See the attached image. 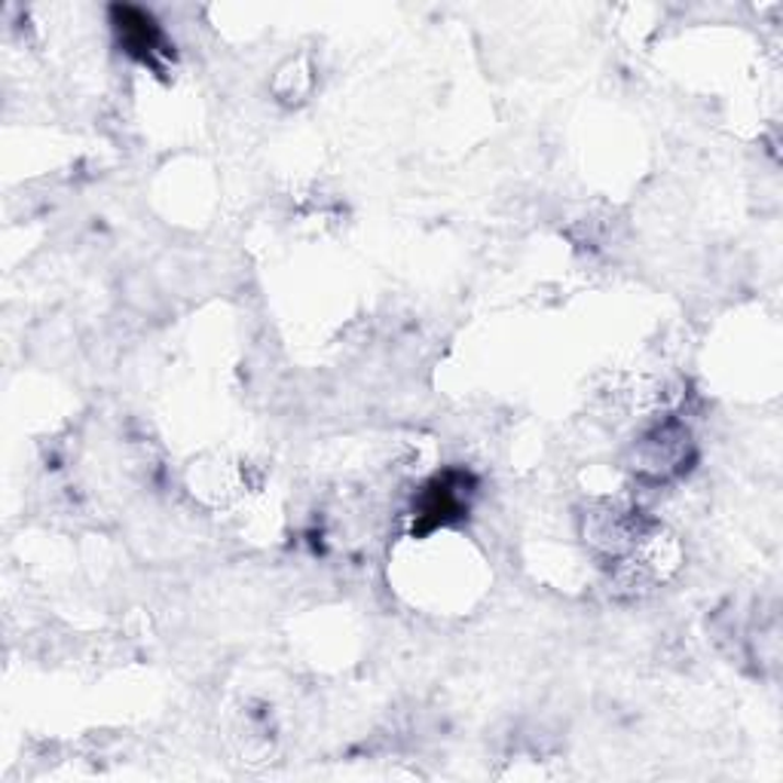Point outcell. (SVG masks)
<instances>
[{"mask_svg":"<svg viewBox=\"0 0 783 783\" xmlns=\"http://www.w3.org/2000/svg\"><path fill=\"white\" fill-rule=\"evenodd\" d=\"M119 34L123 41L129 46L133 56H141L145 61H150L157 53H160V31L157 25L150 22V15L138 13V10H123V19H119Z\"/></svg>","mask_w":783,"mask_h":783,"instance_id":"cell-1","label":"cell"}]
</instances>
